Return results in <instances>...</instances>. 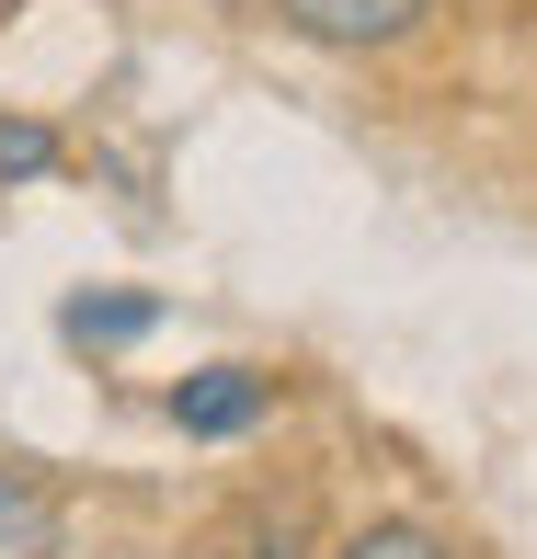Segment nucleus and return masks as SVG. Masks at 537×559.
Listing matches in <instances>:
<instances>
[{
  "label": "nucleus",
  "mask_w": 537,
  "mask_h": 559,
  "mask_svg": "<svg viewBox=\"0 0 537 559\" xmlns=\"http://www.w3.org/2000/svg\"><path fill=\"white\" fill-rule=\"evenodd\" d=\"M264 412H275V377H264V366H195L184 389H172V423H184L195 445H229V435H252Z\"/></svg>",
  "instance_id": "obj_2"
},
{
  "label": "nucleus",
  "mask_w": 537,
  "mask_h": 559,
  "mask_svg": "<svg viewBox=\"0 0 537 559\" xmlns=\"http://www.w3.org/2000/svg\"><path fill=\"white\" fill-rule=\"evenodd\" d=\"M331 559H457V537H434L423 514H377L354 537H331Z\"/></svg>",
  "instance_id": "obj_5"
},
{
  "label": "nucleus",
  "mask_w": 537,
  "mask_h": 559,
  "mask_svg": "<svg viewBox=\"0 0 537 559\" xmlns=\"http://www.w3.org/2000/svg\"><path fill=\"white\" fill-rule=\"evenodd\" d=\"M275 23H287L297 46H343V58H366V46H412L434 23V0H275Z\"/></svg>",
  "instance_id": "obj_1"
},
{
  "label": "nucleus",
  "mask_w": 537,
  "mask_h": 559,
  "mask_svg": "<svg viewBox=\"0 0 537 559\" xmlns=\"http://www.w3.org/2000/svg\"><path fill=\"white\" fill-rule=\"evenodd\" d=\"M218 559H310V502H252L218 537Z\"/></svg>",
  "instance_id": "obj_4"
},
{
  "label": "nucleus",
  "mask_w": 537,
  "mask_h": 559,
  "mask_svg": "<svg viewBox=\"0 0 537 559\" xmlns=\"http://www.w3.org/2000/svg\"><path fill=\"white\" fill-rule=\"evenodd\" d=\"M58 548H69V502L46 491L35 468L0 456V559H58Z\"/></svg>",
  "instance_id": "obj_3"
},
{
  "label": "nucleus",
  "mask_w": 537,
  "mask_h": 559,
  "mask_svg": "<svg viewBox=\"0 0 537 559\" xmlns=\"http://www.w3.org/2000/svg\"><path fill=\"white\" fill-rule=\"evenodd\" d=\"M149 320H161V297H69L58 332H69V343H138Z\"/></svg>",
  "instance_id": "obj_6"
},
{
  "label": "nucleus",
  "mask_w": 537,
  "mask_h": 559,
  "mask_svg": "<svg viewBox=\"0 0 537 559\" xmlns=\"http://www.w3.org/2000/svg\"><path fill=\"white\" fill-rule=\"evenodd\" d=\"M46 160H58V138H46V126H0V171H12V183H35Z\"/></svg>",
  "instance_id": "obj_7"
}]
</instances>
